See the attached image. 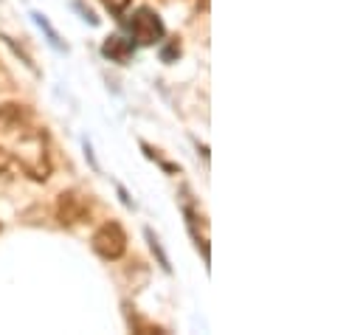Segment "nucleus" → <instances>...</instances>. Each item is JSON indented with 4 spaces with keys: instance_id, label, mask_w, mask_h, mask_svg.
Wrapping results in <instances>:
<instances>
[{
    "instance_id": "obj_12",
    "label": "nucleus",
    "mask_w": 363,
    "mask_h": 335,
    "mask_svg": "<svg viewBox=\"0 0 363 335\" xmlns=\"http://www.w3.org/2000/svg\"><path fill=\"white\" fill-rule=\"evenodd\" d=\"M0 231H3V223H0Z\"/></svg>"
},
{
    "instance_id": "obj_4",
    "label": "nucleus",
    "mask_w": 363,
    "mask_h": 335,
    "mask_svg": "<svg viewBox=\"0 0 363 335\" xmlns=\"http://www.w3.org/2000/svg\"><path fill=\"white\" fill-rule=\"evenodd\" d=\"M31 124V113L20 101L0 104V133H23Z\"/></svg>"
},
{
    "instance_id": "obj_10",
    "label": "nucleus",
    "mask_w": 363,
    "mask_h": 335,
    "mask_svg": "<svg viewBox=\"0 0 363 335\" xmlns=\"http://www.w3.org/2000/svg\"><path fill=\"white\" fill-rule=\"evenodd\" d=\"M178 57H181V43H178V40H172L169 45L161 48V60H164V62H175Z\"/></svg>"
},
{
    "instance_id": "obj_11",
    "label": "nucleus",
    "mask_w": 363,
    "mask_h": 335,
    "mask_svg": "<svg viewBox=\"0 0 363 335\" xmlns=\"http://www.w3.org/2000/svg\"><path fill=\"white\" fill-rule=\"evenodd\" d=\"M197 9H200V11H206V9H208V0H197Z\"/></svg>"
},
{
    "instance_id": "obj_3",
    "label": "nucleus",
    "mask_w": 363,
    "mask_h": 335,
    "mask_svg": "<svg viewBox=\"0 0 363 335\" xmlns=\"http://www.w3.org/2000/svg\"><path fill=\"white\" fill-rule=\"evenodd\" d=\"M130 28H133L135 43H141V45H155V43H161L164 34H167L164 20H161L150 6L135 9V14H133V20H130Z\"/></svg>"
},
{
    "instance_id": "obj_5",
    "label": "nucleus",
    "mask_w": 363,
    "mask_h": 335,
    "mask_svg": "<svg viewBox=\"0 0 363 335\" xmlns=\"http://www.w3.org/2000/svg\"><path fill=\"white\" fill-rule=\"evenodd\" d=\"M101 54H104L107 60H113V62L127 65L130 57H133V43L124 40V37H107L104 45H101Z\"/></svg>"
},
{
    "instance_id": "obj_6",
    "label": "nucleus",
    "mask_w": 363,
    "mask_h": 335,
    "mask_svg": "<svg viewBox=\"0 0 363 335\" xmlns=\"http://www.w3.org/2000/svg\"><path fill=\"white\" fill-rule=\"evenodd\" d=\"M34 20H37V26H40V28L45 31V37H48V43H51L54 48H60V51H62L65 45H62V40H60V34L54 31V26L48 23V17H45V14H40V11H34Z\"/></svg>"
},
{
    "instance_id": "obj_9",
    "label": "nucleus",
    "mask_w": 363,
    "mask_h": 335,
    "mask_svg": "<svg viewBox=\"0 0 363 335\" xmlns=\"http://www.w3.org/2000/svg\"><path fill=\"white\" fill-rule=\"evenodd\" d=\"M17 169V158H14V153L11 150H6V147H0V175H9V172H14Z\"/></svg>"
},
{
    "instance_id": "obj_1",
    "label": "nucleus",
    "mask_w": 363,
    "mask_h": 335,
    "mask_svg": "<svg viewBox=\"0 0 363 335\" xmlns=\"http://www.w3.org/2000/svg\"><path fill=\"white\" fill-rule=\"evenodd\" d=\"M91 217H93V203L85 192L65 189V192L57 194V220H60V226L74 229V226L91 223Z\"/></svg>"
},
{
    "instance_id": "obj_2",
    "label": "nucleus",
    "mask_w": 363,
    "mask_h": 335,
    "mask_svg": "<svg viewBox=\"0 0 363 335\" xmlns=\"http://www.w3.org/2000/svg\"><path fill=\"white\" fill-rule=\"evenodd\" d=\"M91 248L96 256L107 259V262H116L121 259L127 251V231L121 229V223L110 220V223H101L91 237Z\"/></svg>"
},
{
    "instance_id": "obj_7",
    "label": "nucleus",
    "mask_w": 363,
    "mask_h": 335,
    "mask_svg": "<svg viewBox=\"0 0 363 335\" xmlns=\"http://www.w3.org/2000/svg\"><path fill=\"white\" fill-rule=\"evenodd\" d=\"M144 234H147V243H150V248H152V253L158 256V265H161V268H164V270L169 273V270H172V265H169V256H167V251L161 248V243H158V237L152 234V229H147Z\"/></svg>"
},
{
    "instance_id": "obj_8",
    "label": "nucleus",
    "mask_w": 363,
    "mask_h": 335,
    "mask_svg": "<svg viewBox=\"0 0 363 335\" xmlns=\"http://www.w3.org/2000/svg\"><path fill=\"white\" fill-rule=\"evenodd\" d=\"M0 40H3V43H6V45H9V48H11V51H14V54H17L20 60H23V65H26V68H28L31 74H37V65H34V60H31V57H28V54H26V51H23V48H20V45H17L14 40H11V37H6V34H3Z\"/></svg>"
}]
</instances>
